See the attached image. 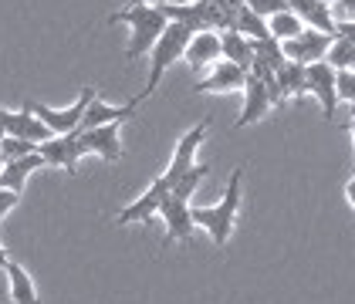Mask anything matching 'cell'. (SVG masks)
Here are the masks:
<instances>
[{
    "instance_id": "obj_1",
    "label": "cell",
    "mask_w": 355,
    "mask_h": 304,
    "mask_svg": "<svg viewBox=\"0 0 355 304\" xmlns=\"http://www.w3.org/2000/svg\"><path fill=\"white\" fill-rule=\"evenodd\" d=\"M241 176H244V166H237L230 172L227 193H223L220 203H214V206H190L193 226H203L217 247H227V244H230V233H234V223H237V210H241Z\"/></svg>"
},
{
    "instance_id": "obj_2",
    "label": "cell",
    "mask_w": 355,
    "mask_h": 304,
    "mask_svg": "<svg viewBox=\"0 0 355 304\" xmlns=\"http://www.w3.org/2000/svg\"><path fill=\"white\" fill-rule=\"evenodd\" d=\"M109 24H129V28H132V41H129V48H125V57H129V61H136V57H142V55H149V51H153L156 37L163 34V28L169 24V21L163 17V10H159V7L129 3L125 10L112 14Z\"/></svg>"
},
{
    "instance_id": "obj_3",
    "label": "cell",
    "mask_w": 355,
    "mask_h": 304,
    "mask_svg": "<svg viewBox=\"0 0 355 304\" xmlns=\"http://www.w3.org/2000/svg\"><path fill=\"white\" fill-rule=\"evenodd\" d=\"M193 30L187 24H176V21H169L163 28V34L156 37V44H153V61H149V82L142 88V95H139V102H146L156 88H159V78L166 75V68L173 64V61H180V57L187 55V44H190Z\"/></svg>"
},
{
    "instance_id": "obj_4",
    "label": "cell",
    "mask_w": 355,
    "mask_h": 304,
    "mask_svg": "<svg viewBox=\"0 0 355 304\" xmlns=\"http://www.w3.org/2000/svg\"><path fill=\"white\" fill-rule=\"evenodd\" d=\"M92 98H95V88H85L82 91V98L71 105V109H48V105H41V102H28V109L48 125V132L51 136H68V132H75L78 125H82V115L85 109L92 105Z\"/></svg>"
},
{
    "instance_id": "obj_5",
    "label": "cell",
    "mask_w": 355,
    "mask_h": 304,
    "mask_svg": "<svg viewBox=\"0 0 355 304\" xmlns=\"http://www.w3.org/2000/svg\"><path fill=\"white\" fill-rule=\"evenodd\" d=\"M335 37H328L322 30L304 28L298 37L291 41H281V51H284V61H295V64H315V61H325V51L331 48Z\"/></svg>"
},
{
    "instance_id": "obj_6",
    "label": "cell",
    "mask_w": 355,
    "mask_h": 304,
    "mask_svg": "<svg viewBox=\"0 0 355 304\" xmlns=\"http://www.w3.org/2000/svg\"><path fill=\"white\" fill-rule=\"evenodd\" d=\"M119 125L122 122H112V125H98V129H78V152L88 156H102L105 163L122 159V142H119Z\"/></svg>"
},
{
    "instance_id": "obj_7",
    "label": "cell",
    "mask_w": 355,
    "mask_h": 304,
    "mask_svg": "<svg viewBox=\"0 0 355 304\" xmlns=\"http://www.w3.org/2000/svg\"><path fill=\"white\" fill-rule=\"evenodd\" d=\"M0 129H3V136L24 138V142H34V145H41V142H48V138H51L48 125H44V122H41L28 105H24V111L0 109Z\"/></svg>"
},
{
    "instance_id": "obj_8",
    "label": "cell",
    "mask_w": 355,
    "mask_h": 304,
    "mask_svg": "<svg viewBox=\"0 0 355 304\" xmlns=\"http://www.w3.org/2000/svg\"><path fill=\"white\" fill-rule=\"evenodd\" d=\"M37 156L48 166H61L68 176H75L78 172V159H82V152H78V129L68 132V136H51L48 142H41Z\"/></svg>"
},
{
    "instance_id": "obj_9",
    "label": "cell",
    "mask_w": 355,
    "mask_h": 304,
    "mask_svg": "<svg viewBox=\"0 0 355 304\" xmlns=\"http://www.w3.org/2000/svg\"><path fill=\"white\" fill-rule=\"evenodd\" d=\"M207 129H210V122L203 118L200 125H193L187 136L180 138V145H176V152H173V159H169V166H166V172H163V179L173 186L180 176H187L196 163H193V156H196V149H200V142L207 138Z\"/></svg>"
},
{
    "instance_id": "obj_10",
    "label": "cell",
    "mask_w": 355,
    "mask_h": 304,
    "mask_svg": "<svg viewBox=\"0 0 355 304\" xmlns=\"http://www.w3.org/2000/svg\"><path fill=\"white\" fill-rule=\"evenodd\" d=\"M304 78H308V91L322 102L325 118H335L338 109V91H335V68H328L325 61H315V64H304Z\"/></svg>"
},
{
    "instance_id": "obj_11",
    "label": "cell",
    "mask_w": 355,
    "mask_h": 304,
    "mask_svg": "<svg viewBox=\"0 0 355 304\" xmlns=\"http://www.w3.org/2000/svg\"><path fill=\"white\" fill-rule=\"evenodd\" d=\"M169 196V183H166L163 176L159 179H153V186L146 190V193L139 196L136 203H129L119 217H115V223H146V220H153L156 213H159V206H163V199Z\"/></svg>"
},
{
    "instance_id": "obj_12",
    "label": "cell",
    "mask_w": 355,
    "mask_h": 304,
    "mask_svg": "<svg viewBox=\"0 0 355 304\" xmlns=\"http://www.w3.org/2000/svg\"><path fill=\"white\" fill-rule=\"evenodd\" d=\"M159 217L166 220V244H173V240H180V244H190V237H193L190 203L166 196L163 206H159Z\"/></svg>"
},
{
    "instance_id": "obj_13",
    "label": "cell",
    "mask_w": 355,
    "mask_h": 304,
    "mask_svg": "<svg viewBox=\"0 0 355 304\" xmlns=\"http://www.w3.org/2000/svg\"><path fill=\"white\" fill-rule=\"evenodd\" d=\"M247 82V71H241L237 64H230V61H223L220 57L217 64L196 82V95H207V91H241Z\"/></svg>"
},
{
    "instance_id": "obj_14",
    "label": "cell",
    "mask_w": 355,
    "mask_h": 304,
    "mask_svg": "<svg viewBox=\"0 0 355 304\" xmlns=\"http://www.w3.org/2000/svg\"><path fill=\"white\" fill-rule=\"evenodd\" d=\"M271 109L274 105H271V95H268V84L261 82V78H254V75H247V82H244V111H241V118L234 122V129H244V125L261 122Z\"/></svg>"
},
{
    "instance_id": "obj_15",
    "label": "cell",
    "mask_w": 355,
    "mask_h": 304,
    "mask_svg": "<svg viewBox=\"0 0 355 304\" xmlns=\"http://www.w3.org/2000/svg\"><path fill=\"white\" fill-rule=\"evenodd\" d=\"M183 57L190 61V68L196 75L210 71V68L220 61V34L217 30H200V34H193Z\"/></svg>"
},
{
    "instance_id": "obj_16",
    "label": "cell",
    "mask_w": 355,
    "mask_h": 304,
    "mask_svg": "<svg viewBox=\"0 0 355 304\" xmlns=\"http://www.w3.org/2000/svg\"><path fill=\"white\" fill-rule=\"evenodd\" d=\"M136 109H139V98L125 102V105H105V102L95 95L92 105L85 109L82 125H78V129H98V125H112V122H125V118L136 115Z\"/></svg>"
},
{
    "instance_id": "obj_17",
    "label": "cell",
    "mask_w": 355,
    "mask_h": 304,
    "mask_svg": "<svg viewBox=\"0 0 355 304\" xmlns=\"http://www.w3.org/2000/svg\"><path fill=\"white\" fill-rule=\"evenodd\" d=\"M288 10L298 17L304 28L322 30L328 37H335V21H331V14H328L325 0H288Z\"/></svg>"
},
{
    "instance_id": "obj_18",
    "label": "cell",
    "mask_w": 355,
    "mask_h": 304,
    "mask_svg": "<svg viewBox=\"0 0 355 304\" xmlns=\"http://www.w3.org/2000/svg\"><path fill=\"white\" fill-rule=\"evenodd\" d=\"M48 163L37 156V152H31L24 159H17V163H7V166H0V190H10V193H24V183H28V176L34 169H44Z\"/></svg>"
},
{
    "instance_id": "obj_19",
    "label": "cell",
    "mask_w": 355,
    "mask_h": 304,
    "mask_svg": "<svg viewBox=\"0 0 355 304\" xmlns=\"http://www.w3.org/2000/svg\"><path fill=\"white\" fill-rule=\"evenodd\" d=\"M220 57L230 61V64H237L241 71H250L254 48H250V41H247L244 34H237V30H220Z\"/></svg>"
},
{
    "instance_id": "obj_20",
    "label": "cell",
    "mask_w": 355,
    "mask_h": 304,
    "mask_svg": "<svg viewBox=\"0 0 355 304\" xmlns=\"http://www.w3.org/2000/svg\"><path fill=\"white\" fill-rule=\"evenodd\" d=\"M7 280H10V301L14 304H41L37 301V291H34V280L31 274L17 264V260H7Z\"/></svg>"
},
{
    "instance_id": "obj_21",
    "label": "cell",
    "mask_w": 355,
    "mask_h": 304,
    "mask_svg": "<svg viewBox=\"0 0 355 304\" xmlns=\"http://www.w3.org/2000/svg\"><path fill=\"white\" fill-rule=\"evenodd\" d=\"M277 78V88H281V98H301L308 91V78H304V64H295L288 61L281 71H274Z\"/></svg>"
},
{
    "instance_id": "obj_22",
    "label": "cell",
    "mask_w": 355,
    "mask_h": 304,
    "mask_svg": "<svg viewBox=\"0 0 355 304\" xmlns=\"http://www.w3.org/2000/svg\"><path fill=\"white\" fill-rule=\"evenodd\" d=\"M234 30H237V34H244L247 41H268V37H271V34H268V21H264V17H257L250 7H241V10H237Z\"/></svg>"
},
{
    "instance_id": "obj_23",
    "label": "cell",
    "mask_w": 355,
    "mask_h": 304,
    "mask_svg": "<svg viewBox=\"0 0 355 304\" xmlns=\"http://www.w3.org/2000/svg\"><path fill=\"white\" fill-rule=\"evenodd\" d=\"M301 30H304V24L291 10H281V14L268 17V34H271L274 41H291V37H298Z\"/></svg>"
},
{
    "instance_id": "obj_24",
    "label": "cell",
    "mask_w": 355,
    "mask_h": 304,
    "mask_svg": "<svg viewBox=\"0 0 355 304\" xmlns=\"http://www.w3.org/2000/svg\"><path fill=\"white\" fill-rule=\"evenodd\" d=\"M207 172H210V166H193L187 176H180V179L169 186V196H173V199H183V203H190V196L196 193V186L207 179Z\"/></svg>"
},
{
    "instance_id": "obj_25",
    "label": "cell",
    "mask_w": 355,
    "mask_h": 304,
    "mask_svg": "<svg viewBox=\"0 0 355 304\" xmlns=\"http://www.w3.org/2000/svg\"><path fill=\"white\" fill-rule=\"evenodd\" d=\"M325 64H328V68H335V71H352V64H355V48L349 44V41L335 37V41H331V48L325 51Z\"/></svg>"
},
{
    "instance_id": "obj_26",
    "label": "cell",
    "mask_w": 355,
    "mask_h": 304,
    "mask_svg": "<svg viewBox=\"0 0 355 304\" xmlns=\"http://www.w3.org/2000/svg\"><path fill=\"white\" fill-rule=\"evenodd\" d=\"M31 152H37L34 142H24V138H14V136L0 138V166L17 163V159H24V156H31Z\"/></svg>"
},
{
    "instance_id": "obj_27",
    "label": "cell",
    "mask_w": 355,
    "mask_h": 304,
    "mask_svg": "<svg viewBox=\"0 0 355 304\" xmlns=\"http://www.w3.org/2000/svg\"><path fill=\"white\" fill-rule=\"evenodd\" d=\"M244 7H250L257 17H274V14H281V10H288V0H244Z\"/></svg>"
},
{
    "instance_id": "obj_28",
    "label": "cell",
    "mask_w": 355,
    "mask_h": 304,
    "mask_svg": "<svg viewBox=\"0 0 355 304\" xmlns=\"http://www.w3.org/2000/svg\"><path fill=\"white\" fill-rule=\"evenodd\" d=\"M335 91H338V102L355 105V75L352 71H335Z\"/></svg>"
},
{
    "instance_id": "obj_29",
    "label": "cell",
    "mask_w": 355,
    "mask_h": 304,
    "mask_svg": "<svg viewBox=\"0 0 355 304\" xmlns=\"http://www.w3.org/2000/svg\"><path fill=\"white\" fill-rule=\"evenodd\" d=\"M328 14L335 24H349V21H355V0H331Z\"/></svg>"
},
{
    "instance_id": "obj_30",
    "label": "cell",
    "mask_w": 355,
    "mask_h": 304,
    "mask_svg": "<svg viewBox=\"0 0 355 304\" xmlns=\"http://www.w3.org/2000/svg\"><path fill=\"white\" fill-rule=\"evenodd\" d=\"M17 203H21V196H17V193H10V190H0V223H3V217H7V213H10Z\"/></svg>"
},
{
    "instance_id": "obj_31",
    "label": "cell",
    "mask_w": 355,
    "mask_h": 304,
    "mask_svg": "<svg viewBox=\"0 0 355 304\" xmlns=\"http://www.w3.org/2000/svg\"><path fill=\"white\" fill-rule=\"evenodd\" d=\"M335 37L349 41V44L355 48V21H349V24H335Z\"/></svg>"
},
{
    "instance_id": "obj_32",
    "label": "cell",
    "mask_w": 355,
    "mask_h": 304,
    "mask_svg": "<svg viewBox=\"0 0 355 304\" xmlns=\"http://www.w3.org/2000/svg\"><path fill=\"white\" fill-rule=\"evenodd\" d=\"M345 199H349V206L355 210V176L349 179V186H345Z\"/></svg>"
},
{
    "instance_id": "obj_33",
    "label": "cell",
    "mask_w": 355,
    "mask_h": 304,
    "mask_svg": "<svg viewBox=\"0 0 355 304\" xmlns=\"http://www.w3.org/2000/svg\"><path fill=\"white\" fill-rule=\"evenodd\" d=\"M7 260H10V257H7V250H3V244H0V271L7 267Z\"/></svg>"
},
{
    "instance_id": "obj_34",
    "label": "cell",
    "mask_w": 355,
    "mask_h": 304,
    "mask_svg": "<svg viewBox=\"0 0 355 304\" xmlns=\"http://www.w3.org/2000/svg\"><path fill=\"white\" fill-rule=\"evenodd\" d=\"M349 122H352V142H355V105H352V118H349ZM355 176V172H352Z\"/></svg>"
},
{
    "instance_id": "obj_35",
    "label": "cell",
    "mask_w": 355,
    "mask_h": 304,
    "mask_svg": "<svg viewBox=\"0 0 355 304\" xmlns=\"http://www.w3.org/2000/svg\"><path fill=\"white\" fill-rule=\"evenodd\" d=\"M0 138H3V129H0Z\"/></svg>"
}]
</instances>
